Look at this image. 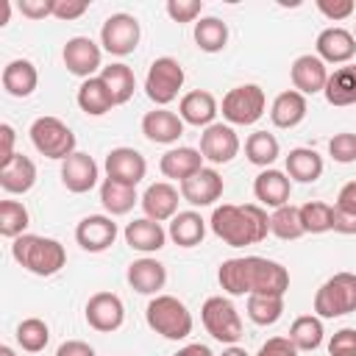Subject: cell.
Segmentation results:
<instances>
[{
    "instance_id": "9c48e42d",
    "label": "cell",
    "mask_w": 356,
    "mask_h": 356,
    "mask_svg": "<svg viewBox=\"0 0 356 356\" xmlns=\"http://www.w3.org/2000/svg\"><path fill=\"white\" fill-rule=\"evenodd\" d=\"M184 78H186L184 67L172 56H161L150 64V70L145 75V92L159 108H167L178 97V92L184 86Z\"/></svg>"
},
{
    "instance_id": "8fae6325",
    "label": "cell",
    "mask_w": 356,
    "mask_h": 356,
    "mask_svg": "<svg viewBox=\"0 0 356 356\" xmlns=\"http://www.w3.org/2000/svg\"><path fill=\"white\" fill-rule=\"evenodd\" d=\"M61 61H64L67 72L86 81V78H95L97 70H103V50L89 36H72V39H67V44L61 50Z\"/></svg>"
},
{
    "instance_id": "e0dca14e",
    "label": "cell",
    "mask_w": 356,
    "mask_h": 356,
    "mask_svg": "<svg viewBox=\"0 0 356 356\" xmlns=\"http://www.w3.org/2000/svg\"><path fill=\"white\" fill-rule=\"evenodd\" d=\"M103 167H106V178L128 184V186H136L145 178V172H147L145 156L139 150H134V147H114V150H108Z\"/></svg>"
},
{
    "instance_id": "ba28073f",
    "label": "cell",
    "mask_w": 356,
    "mask_h": 356,
    "mask_svg": "<svg viewBox=\"0 0 356 356\" xmlns=\"http://www.w3.org/2000/svg\"><path fill=\"white\" fill-rule=\"evenodd\" d=\"M267 97L259 83H242L222 97V117L228 125H253L264 117Z\"/></svg>"
},
{
    "instance_id": "4316f807",
    "label": "cell",
    "mask_w": 356,
    "mask_h": 356,
    "mask_svg": "<svg viewBox=\"0 0 356 356\" xmlns=\"http://www.w3.org/2000/svg\"><path fill=\"white\" fill-rule=\"evenodd\" d=\"M203 153L195 150V147H170L161 161H159V170L164 178H172V181H186L189 175H195L197 170H203Z\"/></svg>"
},
{
    "instance_id": "c3c4849f",
    "label": "cell",
    "mask_w": 356,
    "mask_h": 356,
    "mask_svg": "<svg viewBox=\"0 0 356 356\" xmlns=\"http://www.w3.org/2000/svg\"><path fill=\"white\" fill-rule=\"evenodd\" d=\"M89 11V3L86 0H56L53 3V17L61 19V22H70V19H78Z\"/></svg>"
},
{
    "instance_id": "74e56055",
    "label": "cell",
    "mask_w": 356,
    "mask_h": 356,
    "mask_svg": "<svg viewBox=\"0 0 356 356\" xmlns=\"http://www.w3.org/2000/svg\"><path fill=\"white\" fill-rule=\"evenodd\" d=\"M245 156H248L250 164L267 170V167L281 156V145H278V139H275L273 134H267V131H253V134L245 139Z\"/></svg>"
},
{
    "instance_id": "f546056e",
    "label": "cell",
    "mask_w": 356,
    "mask_h": 356,
    "mask_svg": "<svg viewBox=\"0 0 356 356\" xmlns=\"http://www.w3.org/2000/svg\"><path fill=\"white\" fill-rule=\"evenodd\" d=\"M75 100H78L81 111H83V114H89V117H103V114H108V111L117 106V103H114V97H111V92H108V86L103 83V78H100V75L81 81Z\"/></svg>"
},
{
    "instance_id": "816d5d0a",
    "label": "cell",
    "mask_w": 356,
    "mask_h": 356,
    "mask_svg": "<svg viewBox=\"0 0 356 356\" xmlns=\"http://www.w3.org/2000/svg\"><path fill=\"white\" fill-rule=\"evenodd\" d=\"M331 231L345 234V236L356 234V211H348V209L334 206V225H331Z\"/></svg>"
},
{
    "instance_id": "7dc6e473",
    "label": "cell",
    "mask_w": 356,
    "mask_h": 356,
    "mask_svg": "<svg viewBox=\"0 0 356 356\" xmlns=\"http://www.w3.org/2000/svg\"><path fill=\"white\" fill-rule=\"evenodd\" d=\"M314 6H317V11H320L325 19H331V22H342V19H348V17L356 11V3H353V0H317Z\"/></svg>"
},
{
    "instance_id": "bcb514c9",
    "label": "cell",
    "mask_w": 356,
    "mask_h": 356,
    "mask_svg": "<svg viewBox=\"0 0 356 356\" xmlns=\"http://www.w3.org/2000/svg\"><path fill=\"white\" fill-rule=\"evenodd\" d=\"M328 356H356V328H339L328 339Z\"/></svg>"
},
{
    "instance_id": "9f6ffc18",
    "label": "cell",
    "mask_w": 356,
    "mask_h": 356,
    "mask_svg": "<svg viewBox=\"0 0 356 356\" xmlns=\"http://www.w3.org/2000/svg\"><path fill=\"white\" fill-rule=\"evenodd\" d=\"M172 356H214V353H211V348H209V345L192 342V345H184V348H178V353H172Z\"/></svg>"
},
{
    "instance_id": "11a10c76",
    "label": "cell",
    "mask_w": 356,
    "mask_h": 356,
    "mask_svg": "<svg viewBox=\"0 0 356 356\" xmlns=\"http://www.w3.org/2000/svg\"><path fill=\"white\" fill-rule=\"evenodd\" d=\"M334 206L348 209V211H356V181H348V184L339 189V195H337V203H334Z\"/></svg>"
},
{
    "instance_id": "cb8c5ba5",
    "label": "cell",
    "mask_w": 356,
    "mask_h": 356,
    "mask_svg": "<svg viewBox=\"0 0 356 356\" xmlns=\"http://www.w3.org/2000/svg\"><path fill=\"white\" fill-rule=\"evenodd\" d=\"M125 278H128L134 292H139V295H159V289H164V284H167V267L159 259L142 256V259L128 264Z\"/></svg>"
},
{
    "instance_id": "7a4b0ae2",
    "label": "cell",
    "mask_w": 356,
    "mask_h": 356,
    "mask_svg": "<svg viewBox=\"0 0 356 356\" xmlns=\"http://www.w3.org/2000/svg\"><path fill=\"white\" fill-rule=\"evenodd\" d=\"M214 236H220L231 248H245V245H259L270 234V217L261 206L248 203V206H234L222 203L211 211L209 220Z\"/></svg>"
},
{
    "instance_id": "836d02e7",
    "label": "cell",
    "mask_w": 356,
    "mask_h": 356,
    "mask_svg": "<svg viewBox=\"0 0 356 356\" xmlns=\"http://www.w3.org/2000/svg\"><path fill=\"white\" fill-rule=\"evenodd\" d=\"M136 200H139V197H136V186H128V184L103 178V184H100V203H103V209L108 211V217H122V214H128Z\"/></svg>"
},
{
    "instance_id": "6f0895ef",
    "label": "cell",
    "mask_w": 356,
    "mask_h": 356,
    "mask_svg": "<svg viewBox=\"0 0 356 356\" xmlns=\"http://www.w3.org/2000/svg\"><path fill=\"white\" fill-rule=\"evenodd\" d=\"M222 356H250L245 348H239V345H228L225 350H222Z\"/></svg>"
},
{
    "instance_id": "9a60e30c",
    "label": "cell",
    "mask_w": 356,
    "mask_h": 356,
    "mask_svg": "<svg viewBox=\"0 0 356 356\" xmlns=\"http://www.w3.org/2000/svg\"><path fill=\"white\" fill-rule=\"evenodd\" d=\"M117 222L108 214H89L75 225V242L86 253H103L117 239Z\"/></svg>"
},
{
    "instance_id": "f907efd6",
    "label": "cell",
    "mask_w": 356,
    "mask_h": 356,
    "mask_svg": "<svg viewBox=\"0 0 356 356\" xmlns=\"http://www.w3.org/2000/svg\"><path fill=\"white\" fill-rule=\"evenodd\" d=\"M53 3L56 0H19L17 8L28 19H44V17H53Z\"/></svg>"
},
{
    "instance_id": "d590c367",
    "label": "cell",
    "mask_w": 356,
    "mask_h": 356,
    "mask_svg": "<svg viewBox=\"0 0 356 356\" xmlns=\"http://www.w3.org/2000/svg\"><path fill=\"white\" fill-rule=\"evenodd\" d=\"M289 339L298 350H317L325 339V328L323 320L317 314H300L292 320L289 325Z\"/></svg>"
},
{
    "instance_id": "52a82bcc",
    "label": "cell",
    "mask_w": 356,
    "mask_h": 356,
    "mask_svg": "<svg viewBox=\"0 0 356 356\" xmlns=\"http://www.w3.org/2000/svg\"><path fill=\"white\" fill-rule=\"evenodd\" d=\"M200 320H203V328L222 345H236L242 337V317L236 306L222 295H211L203 300Z\"/></svg>"
},
{
    "instance_id": "ee69618b",
    "label": "cell",
    "mask_w": 356,
    "mask_h": 356,
    "mask_svg": "<svg viewBox=\"0 0 356 356\" xmlns=\"http://www.w3.org/2000/svg\"><path fill=\"white\" fill-rule=\"evenodd\" d=\"M328 153L337 164H353L356 161V134H350V131L334 134L328 142Z\"/></svg>"
},
{
    "instance_id": "f6af8a7d",
    "label": "cell",
    "mask_w": 356,
    "mask_h": 356,
    "mask_svg": "<svg viewBox=\"0 0 356 356\" xmlns=\"http://www.w3.org/2000/svg\"><path fill=\"white\" fill-rule=\"evenodd\" d=\"M164 8L172 22H195L203 11V0H167Z\"/></svg>"
},
{
    "instance_id": "e575fe53",
    "label": "cell",
    "mask_w": 356,
    "mask_h": 356,
    "mask_svg": "<svg viewBox=\"0 0 356 356\" xmlns=\"http://www.w3.org/2000/svg\"><path fill=\"white\" fill-rule=\"evenodd\" d=\"M100 78H103V83L108 86V92H111V97H114L117 106H122V103H128V100L134 97L136 78H134V70H131L128 64L114 61V64H108V67L100 70Z\"/></svg>"
},
{
    "instance_id": "ffe728a7",
    "label": "cell",
    "mask_w": 356,
    "mask_h": 356,
    "mask_svg": "<svg viewBox=\"0 0 356 356\" xmlns=\"http://www.w3.org/2000/svg\"><path fill=\"white\" fill-rule=\"evenodd\" d=\"M145 217L156 220V222H167L178 214V203H181V192L170 184V181H156L145 189V195L139 197Z\"/></svg>"
},
{
    "instance_id": "44dd1931",
    "label": "cell",
    "mask_w": 356,
    "mask_h": 356,
    "mask_svg": "<svg viewBox=\"0 0 356 356\" xmlns=\"http://www.w3.org/2000/svg\"><path fill=\"white\" fill-rule=\"evenodd\" d=\"M184 120L170 108H153L142 117V134L153 145H172L184 136Z\"/></svg>"
},
{
    "instance_id": "4fadbf2b",
    "label": "cell",
    "mask_w": 356,
    "mask_h": 356,
    "mask_svg": "<svg viewBox=\"0 0 356 356\" xmlns=\"http://www.w3.org/2000/svg\"><path fill=\"white\" fill-rule=\"evenodd\" d=\"M83 314H86L89 328H95L100 334H111L125 323V306H122L120 295H114V292H95L86 300Z\"/></svg>"
},
{
    "instance_id": "5bb4252c",
    "label": "cell",
    "mask_w": 356,
    "mask_h": 356,
    "mask_svg": "<svg viewBox=\"0 0 356 356\" xmlns=\"http://www.w3.org/2000/svg\"><path fill=\"white\" fill-rule=\"evenodd\" d=\"M200 153L209 164H228L239 153V136L228 122H214L200 134Z\"/></svg>"
},
{
    "instance_id": "603a6c76",
    "label": "cell",
    "mask_w": 356,
    "mask_h": 356,
    "mask_svg": "<svg viewBox=\"0 0 356 356\" xmlns=\"http://www.w3.org/2000/svg\"><path fill=\"white\" fill-rule=\"evenodd\" d=\"M253 195L261 206H270V209H281L289 203V195H292V181L286 172L281 170H261L253 181Z\"/></svg>"
},
{
    "instance_id": "83f0119b",
    "label": "cell",
    "mask_w": 356,
    "mask_h": 356,
    "mask_svg": "<svg viewBox=\"0 0 356 356\" xmlns=\"http://www.w3.org/2000/svg\"><path fill=\"white\" fill-rule=\"evenodd\" d=\"M306 111H309V103H306V95L295 92V89H286L281 92L273 106H270V120L275 128H295L306 120Z\"/></svg>"
},
{
    "instance_id": "60d3db41",
    "label": "cell",
    "mask_w": 356,
    "mask_h": 356,
    "mask_svg": "<svg viewBox=\"0 0 356 356\" xmlns=\"http://www.w3.org/2000/svg\"><path fill=\"white\" fill-rule=\"evenodd\" d=\"M28 225H31V214H28L25 203H19V200H3L0 203V234L6 239L22 236Z\"/></svg>"
},
{
    "instance_id": "d6986e66",
    "label": "cell",
    "mask_w": 356,
    "mask_h": 356,
    "mask_svg": "<svg viewBox=\"0 0 356 356\" xmlns=\"http://www.w3.org/2000/svg\"><path fill=\"white\" fill-rule=\"evenodd\" d=\"M314 50L317 56L325 61V64H350V58L356 56V36L339 25H331L325 31L317 33V42H314Z\"/></svg>"
},
{
    "instance_id": "db71d44e",
    "label": "cell",
    "mask_w": 356,
    "mask_h": 356,
    "mask_svg": "<svg viewBox=\"0 0 356 356\" xmlns=\"http://www.w3.org/2000/svg\"><path fill=\"white\" fill-rule=\"evenodd\" d=\"M14 136H17L14 128H11L8 122H3V125H0V139H3V147H0V164L17 156V153H14Z\"/></svg>"
},
{
    "instance_id": "f5cc1de1",
    "label": "cell",
    "mask_w": 356,
    "mask_h": 356,
    "mask_svg": "<svg viewBox=\"0 0 356 356\" xmlns=\"http://www.w3.org/2000/svg\"><path fill=\"white\" fill-rule=\"evenodd\" d=\"M56 356H97V353H95V348H92L89 342H83V339H67V342L58 345Z\"/></svg>"
},
{
    "instance_id": "7402d4cb",
    "label": "cell",
    "mask_w": 356,
    "mask_h": 356,
    "mask_svg": "<svg viewBox=\"0 0 356 356\" xmlns=\"http://www.w3.org/2000/svg\"><path fill=\"white\" fill-rule=\"evenodd\" d=\"M220 106H217V97L206 89H192L181 97L178 103V117L186 122V125H195V128H209L214 125V117H217Z\"/></svg>"
},
{
    "instance_id": "4dcf8cb0",
    "label": "cell",
    "mask_w": 356,
    "mask_h": 356,
    "mask_svg": "<svg viewBox=\"0 0 356 356\" xmlns=\"http://www.w3.org/2000/svg\"><path fill=\"white\" fill-rule=\"evenodd\" d=\"M167 236L178 245V248H195L203 242L206 236V220L197 214V211H178L172 220H170V228H167Z\"/></svg>"
},
{
    "instance_id": "8d00e7d4",
    "label": "cell",
    "mask_w": 356,
    "mask_h": 356,
    "mask_svg": "<svg viewBox=\"0 0 356 356\" xmlns=\"http://www.w3.org/2000/svg\"><path fill=\"white\" fill-rule=\"evenodd\" d=\"M195 44L203 53H220L228 44V25L220 17H200L195 22Z\"/></svg>"
},
{
    "instance_id": "b9f144b4",
    "label": "cell",
    "mask_w": 356,
    "mask_h": 356,
    "mask_svg": "<svg viewBox=\"0 0 356 356\" xmlns=\"http://www.w3.org/2000/svg\"><path fill=\"white\" fill-rule=\"evenodd\" d=\"M50 342V328L44 320L39 317H25L19 325H17V345L28 353H39L44 350Z\"/></svg>"
},
{
    "instance_id": "8992f818",
    "label": "cell",
    "mask_w": 356,
    "mask_h": 356,
    "mask_svg": "<svg viewBox=\"0 0 356 356\" xmlns=\"http://www.w3.org/2000/svg\"><path fill=\"white\" fill-rule=\"evenodd\" d=\"M31 142L33 147L53 161H64L75 153V134L67 122H61L58 117H36L31 122Z\"/></svg>"
},
{
    "instance_id": "d6a6232c",
    "label": "cell",
    "mask_w": 356,
    "mask_h": 356,
    "mask_svg": "<svg viewBox=\"0 0 356 356\" xmlns=\"http://www.w3.org/2000/svg\"><path fill=\"white\" fill-rule=\"evenodd\" d=\"M323 156L312 147H295L286 156V175L289 181H300V184H314L323 175Z\"/></svg>"
},
{
    "instance_id": "2e32d148",
    "label": "cell",
    "mask_w": 356,
    "mask_h": 356,
    "mask_svg": "<svg viewBox=\"0 0 356 356\" xmlns=\"http://www.w3.org/2000/svg\"><path fill=\"white\" fill-rule=\"evenodd\" d=\"M289 78H292L295 92H300V95H317L328 83V64L317 53H303V56H298L292 61Z\"/></svg>"
},
{
    "instance_id": "484cf974",
    "label": "cell",
    "mask_w": 356,
    "mask_h": 356,
    "mask_svg": "<svg viewBox=\"0 0 356 356\" xmlns=\"http://www.w3.org/2000/svg\"><path fill=\"white\" fill-rule=\"evenodd\" d=\"M33 184H36V164L28 156L17 153L14 159L0 164V186H3V192L25 195V192L33 189Z\"/></svg>"
},
{
    "instance_id": "277c9868",
    "label": "cell",
    "mask_w": 356,
    "mask_h": 356,
    "mask_svg": "<svg viewBox=\"0 0 356 356\" xmlns=\"http://www.w3.org/2000/svg\"><path fill=\"white\" fill-rule=\"evenodd\" d=\"M145 320L156 334H161L164 339H172V342L186 339L195 325L186 303L172 295H153V300L145 309Z\"/></svg>"
},
{
    "instance_id": "d4e9b609",
    "label": "cell",
    "mask_w": 356,
    "mask_h": 356,
    "mask_svg": "<svg viewBox=\"0 0 356 356\" xmlns=\"http://www.w3.org/2000/svg\"><path fill=\"white\" fill-rule=\"evenodd\" d=\"M125 236V245L131 250H139V253H159L167 242V231L161 228V222L150 220V217H139V220H131L122 231Z\"/></svg>"
},
{
    "instance_id": "91938a15",
    "label": "cell",
    "mask_w": 356,
    "mask_h": 356,
    "mask_svg": "<svg viewBox=\"0 0 356 356\" xmlns=\"http://www.w3.org/2000/svg\"><path fill=\"white\" fill-rule=\"evenodd\" d=\"M353 36H356V25H353Z\"/></svg>"
},
{
    "instance_id": "6da1fadb",
    "label": "cell",
    "mask_w": 356,
    "mask_h": 356,
    "mask_svg": "<svg viewBox=\"0 0 356 356\" xmlns=\"http://www.w3.org/2000/svg\"><path fill=\"white\" fill-rule=\"evenodd\" d=\"M220 286L239 298V295H278L284 298L289 289V273L284 264L264 259V256H239L225 259L217 270Z\"/></svg>"
},
{
    "instance_id": "ac0fdd59",
    "label": "cell",
    "mask_w": 356,
    "mask_h": 356,
    "mask_svg": "<svg viewBox=\"0 0 356 356\" xmlns=\"http://www.w3.org/2000/svg\"><path fill=\"white\" fill-rule=\"evenodd\" d=\"M97 178H100V167H97V161L89 153L75 150L70 159L61 161V184L72 195H83V192L95 189Z\"/></svg>"
},
{
    "instance_id": "30bf717a",
    "label": "cell",
    "mask_w": 356,
    "mask_h": 356,
    "mask_svg": "<svg viewBox=\"0 0 356 356\" xmlns=\"http://www.w3.org/2000/svg\"><path fill=\"white\" fill-rule=\"evenodd\" d=\"M142 39V28H139V19L134 14H125V11H117L111 14L103 28H100V44L106 53L111 56H131L136 50Z\"/></svg>"
},
{
    "instance_id": "680465c9",
    "label": "cell",
    "mask_w": 356,
    "mask_h": 356,
    "mask_svg": "<svg viewBox=\"0 0 356 356\" xmlns=\"http://www.w3.org/2000/svg\"><path fill=\"white\" fill-rule=\"evenodd\" d=\"M0 356H17V353H14L11 345H3V348H0Z\"/></svg>"
},
{
    "instance_id": "7bdbcfd3",
    "label": "cell",
    "mask_w": 356,
    "mask_h": 356,
    "mask_svg": "<svg viewBox=\"0 0 356 356\" xmlns=\"http://www.w3.org/2000/svg\"><path fill=\"white\" fill-rule=\"evenodd\" d=\"M300 222L306 234H325L334 225V206L323 200H309L300 206Z\"/></svg>"
},
{
    "instance_id": "f35d334b",
    "label": "cell",
    "mask_w": 356,
    "mask_h": 356,
    "mask_svg": "<svg viewBox=\"0 0 356 356\" xmlns=\"http://www.w3.org/2000/svg\"><path fill=\"white\" fill-rule=\"evenodd\" d=\"M270 234L289 242V239H300L306 231H303V222H300V206H281V209H273L270 214Z\"/></svg>"
},
{
    "instance_id": "7c38bea8",
    "label": "cell",
    "mask_w": 356,
    "mask_h": 356,
    "mask_svg": "<svg viewBox=\"0 0 356 356\" xmlns=\"http://www.w3.org/2000/svg\"><path fill=\"white\" fill-rule=\"evenodd\" d=\"M222 175L214 170V167H203L197 170L195 175H189L186 181L178 184V192H181V200H186L189 206L195 209H203V206H214L220 197H222Z\"/></svg>"
},
{
    "instance_id": "ab89813d",
    "label": "cell",
    "mask_w": 356,
    "mask_h": 356,
    "mask_svg": "<svg viewBox=\"0 0 356 356\" xmlns=\"http://www.w3.org/2000/svg\"><path fill=\"white\" fill-rule=\"evenodd\" d=\"M284 314V298L278 295H248V317L256 325H275Z\"/></svg>"
},
{
    "instance_id": "3957f363",
    "label": "cell",
    "mask_w": 356,
    "mask_h": 356,
    "mask_svg": "<svg viewBox=\"0 0 356 356\" xmlns=\"http://www.w3.org/2000/svg\"><path fill=\"white\" fill-rule=\"evenodd\" d=\"M11 256L19 267H25L33 275H56L67 264V250L58 239L39 236V234H22L11 245Z\"/></svg>"
},
{
    "instance_id": "1f68e13d",
    "label": "cell",
    "mask_w": 356,
    "mask_h": 356,
    "mask_svg": "<svg viewBox=\"0 0 356 356\" xmlns=\"http://www.w3.org/2000/svg\"><path fill=\"white\" fill-rule=\"evenodd\" d=\"M325 100L331 106H356V64H345L337 67L334 72H328V83L323 89Z\"/></svg>"
},
{
    "instance_id": "681fc988",
    "label": "cell",
    "mask_w": 356,
    "mask_h": 356,
    "mask_svg": "<svg viewBox=\"0 0 356 356\" xmlns=\"http://www.w3.org/2000/svg\"><path fill=\"white\" fill-rule=\"evenodd\" d=\"M298 353H300V350L292 345L289 337H270V339L259 348L256 356H298Z\"/></svg>"
},
{
    "instance_id": "5b68a950",
    "label": "cell",
    "mask_w": 356,
    "mask_h": 356,
    "mask_svg": "<svg viewBox=\"0 0 356 356\" xmlns=\"http://www.w3.org/2000/svg\"><path fill=\"white\" fill-rule=\"evenodd\" d=\"M356 312V273H334L314 292V314L320 320H334Z\"/></svg>"
},
{
    "instance_id": "f1b7e54d",
    "label": "cell",
    "mask_w": 356,
    "mask_h": 356,
    "mask_svg": "<svg viewBox=\"0 0 356 356\" xmlns=\"http://www.w3.org/2000/svg\"><path fill=\"white\" fill-rule=\"evenodd\" d=\"M36 86H39V72H36L33 61L14 58L3 67V89L11 97H28V95H33Z\"/></svg>"
}]
</instances>
